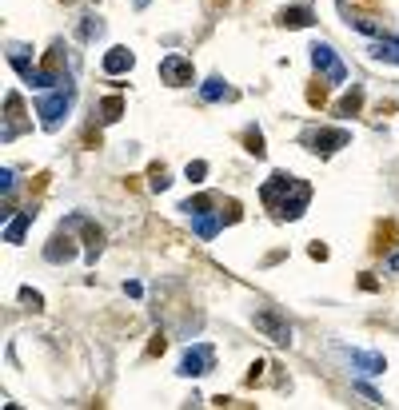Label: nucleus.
Instances as JSON below:
<instances>
[{"instance_id":"obj_1","label":"nucleus","mask_w":399,"mask_h":410,"mask_svg":"<svg viewBox=\"0 0 399 410\" xmlns=\"http://www.w3.org/2000/svg\"><path fill=\"white\" fill-rule=\"evenodd\" d=\"M260 199H264V207H268L275 220H300L307 199H312V188L287 172H271L268 184L260 188Z\"/></svg>"},{"instance_id":"obj_2","label":"nucleus","mask_w":399,"mask_h":410,"mask_svg":"<svg viewBox=\"0 0 399 410\" xmlns=\"http://www.w3.org/2000/svg\"><path fill=\"white\" fill-rule=\"evenodd\" d=\"M72 84H64V88H56V92H48L36 100V116H40V124L52 132V127H60V120L68 116V108H72Z\"/></svg>"},{"instance_id":"obj_3","label":"nucleus","mask_w":399,"mask_h":410,"mask_svg":"<svg viewBox=\"0 0 399 410\" xmlns=\"http://www.w3.org/2000/svg\"><path fill=\"white\" fill-rule=\"evenodd\" d=\"M252 323H255V331L264 335V339H271L275 347H287L291 343V327H287V319L275 311V307H260L252 315Z\"/></svg>"},{"instance_id":"obj_4","label":"nucleus","mask_w":399,"mask_h":410,"mask_svg":"<svg viewBox=\"0 0 399 410\" xmlns=\"http://www.w3.org/2000/svg\"><path fill=\"white\" fill-rule=\"evenodd\" d=\"M348 143H351V136L343 127H319V132H307V136H303V148L316 152V156H332L335 148H348Z\"/></svg>"},{"instance_id":"obj_5","label":"nucleus","mask_w":399,"mask_h":410,"mask_svg":"<svg viewBox=\"0 0 399 410\" xmlns=\"http://www.w3.org/2000/svg\"><path fill=\"white\" fill-rule=\"evenodd\" d=\"M160 80H164V84H172V88H184V84L196 80V68H192L188 56L172 52V56H164V60H160Z\"/></svg>"},{"instance_id":"obj_6","label":"nucleus","mask_w":399,"mask_h":410,"mask_svg":"<svg viewBox=\"0 0 399 410\" xmlns=\"http://www.w3.org/2000/svg\"><path fill=\"white\" fill-rule=\"evenodd\" d=\"M312 64H316V72L328 80V84H343V80H348V68L335 60L332 44H316L312 48Z\"/></svg>"},{"instance_id":"obj_7","label":"nucleus","mask_w":399,"mask_h":410,"mask_svg":"<svg viewBox=\"0 0 399 410\" xmlns=\"http://www.w3.org/2000/svg\"><path fill=\"white\" fill-rule=\"evenodd\" d=\"M339 12L348 16V24L355 32H367V36H387V24H383L380 16H371V12H364V8H355L351 0H339Z\"/></svg>"},{"instance_id":"obj_8","label":"nucleus","mask_w":399,"mask_h":410,"mask_svg":"<svg viewBox=\"0 0 399 410\" xmlns=\"http://www.w3.org/2000/svg\"><path fill=\"white\" fill-rule=\"evenodd\" d=\"M212 366H216V350L207 347V343H200V347H188V350H184V359H180V375L196 379V375H207Z\"/></svg>"},{"instance_id":"obj_9","label":"nucleus","mask_w":399,"mask_h":410,"mask_svg":"<svg viewBox=\"0 0 399 410\" xmlns=\"http://www.w3.org/2000/svg\"><path fill=\"white\" fill-rule=\"evenodd\" d=\"M68 227H76L80 239H84V247H88V263H96V255L104 251V227H96L92 220H84V215H72Z\"/></svg>"},{"instance_id":"obj_10","label":"nucleus","mask_w":399,"mask_h":410,"mask_svg":"<svg viewBox=\"0 0 399 410\" xmlns=\"http://www.w3.org/2000/svg\"><path fill=\"white\" fill-rule=\"evenodd\" d=\"M4 112H8V116H4V132H0V140L8 143V140H16V136L28 127V120H24V104H20V96H16V92L4 100Z\"/></svg>"},{"instance_id":"obj_11","label":"nucleus","mask_w":399,"mask_h":410,"mask_svg":"<svg viewBox=\"0 0 399 410\" xmlns=\"http://www.w3.org/2000/svg\"><path fill=\"white\" fill-rule=\"evenodd\" d=\"M44 259H48V263H72V259H76V239L68 235V227H64V231H56V235L48 239Z\"/></svg>"},{"instance_id":"obj_12","label":"nucleus","mask_w":399,"mask_h":410,"mask_svg":"<svg viewBox=\"0 0 399 410\" xmlns=\"http://www.w3.org/2000/svg\"><path fill=\"white\" fill-rule=\"evenodd\" d=\"M60 68H64V44H52L44 52V64H40V88L68 84V80H60Z\"/></svg>"},{"instance_id":"obj_13","label":"nucleus","mask_w":399,"mask_h":410,"mask_svg":"<svg viewBox=\"0 0 399 410\" xmlns=\"http://www.w3.org/2000/svg\"><path fill=\"white\" fill-rule=\"evenodd\" d=\"M396 235H399L396 220H383V223H375V235H371V255L391 251V247H396Z\"/></svg>"},{"instance_id":"obj_14","label":"nucleus","mask_w":399,"mask_h":410,"mask_svg":"<svg viewBox=\"0 0 399 410\" xmlns=\"http://www.w3.org/2000/svg\"><path fill=\"white\" fill-rule=\"evenodd\" d=\"M132 64H136V56H132L128 48H108V52H104V72H108V76H120Z\"/></svg>"},{"instance_id":"obj_15","label":"nucleus","mask_w":399,"mask_h":410,"mask_svg":"<svg viewBox=\"0 0 399 410\" xmlns=\"http://www.w3.org/2000/svg\"><path fill=\"white\" fill-rule=\"evenodd\" d=\"M36 220V211L32 207H24V211H16L12 220H8V227H4V243H20L24 239V231H28V223Z\"/></svg>"},{"instance_id":"obj_16","label":"nucleus","mask_w":399,"mask_h":410,"mask_svg":"<svg viewBox=\"0 0 399 410\" xmlns=\"http://www.w3.org/2000/svg\"><path fill=\"white\" fill-rule=\"evenodd\" d=\"M275 24H284V28H307V24H312V8H303V4H296V8H280Z\"/></svg>"},{"instance_id":"obj_17","label":"nucleus","mask_w":399,"mask_h":410,"mask_svg":"<svg viewBox=\"0 0 399 410\" xmlns=\"http://www.w3.org/2000/svg\"><path fill=\"white\" fill-rule=\"evenodd\" d=\"M351 363L359 366L364 375H383V355H359V350H351Z\"/></svg>"},{"instance_id":"obj_18","label":"nucleus","mask_w":399,"mask_h":410,"mask_svg":"<svg viewBox=\"0 0 399 410\" xmlns=\"http://www.w3.org/2000/svg\"><path fill=\"white\" fill-rule=\"evenodd\" d=\"M192 223H196V235H200V239H212V235H216V231H220V211H216V215H207V211H204V215H192Z\"/></svg>"},{"instance_id":"obj_19","label":"nucleus","mask_w":399,"mask_h":410,"mask_svg":"<svg viewBox=\"0 0 399 410\" xmlns=\"http://www.w3.org/2000/svg\"><path fill=\"white\" fill-rule=\"evenodd\" d=\"M120 116H124V100H120V96H104V100H100V120H104V124H116Z\"/></svg>"},{"instance_id":"obj_20","label":"nucleus","mask_w":399,"mask_h":410,"mask_svg":"<svg viewBox=\"0 0 399 410\" xmlns=\"http://www.w3.org/2000/svg\"><path fill=\"white\" fill-rule=\"evenodd\" d=\"M359 108H364V88H351V92L335 104V116H355Z\"/></svg>"},{"instance_id":"obj_21","label":"nucleus","mask_w":399,"mask_h":410,"mask_svg":"<svg viewBox=\"0 0 399 410\" xmlns=\"http://www.w3.org/2000/svg\"><path fill=\"white\" fill-rule=\"evenodd\" d=\"M200 92H204V100H232V88H228L220 76L204 80V88H200Z\"/></svg>"},{"instance_id":"obj_22","label":"nucleus","mask_w":399,"mask_h":410,"mask_svg":"<svg viewBox=\"0 0 399 410\" xmlns=\"http://www.w3.org/2000/svg\"><path fill=\"white\" fill-rule=\"evenodd\" d=\"M244 148H248L255 159H264V156H268V148H264V132H260V127H248V132H244Z\"/></svg>"},{"instance_id":"obj_23","label":"nucleus","mask_w":399,"mask_h":410,"mask_svg":"<svg viewBox=\"0 0 399 410\" xmlns=\"http://www.w3.org/2000/svg\"><path fill=\"white\" fill-rule=\"evenodd\" d=\"M307 104H312V108H323V104H328V80L323 76L307 84Z\"/></svg>"},{"instance_id":"obj_24","label":"nucleus","mask_w":399,"mask_h":410,"mask_svg":"<svg viewBox=\"0 0 399 410\" xmlns=\"http://www.w3.org/2000/svg\"><path fill=\"white\" fill-rule=\"evenodd\" d=\"M371 56H375V60L399 64V40H380V44H371Z\"/></svg>"},{"instance_id":"obj_25","label":"nucleus","mask_w":399,"mask_h":410,"mask_svg":"<svg viewBox=\"0 0 399 410\" xmlns=\"http://www.w3.org/2000/svg\"><path fill=\"white\" fill-rule=\"evenodd\" d=\"M216 204H220L216 195H192V199H188L184 207H180V211H188V215H204L207 207H216Z\"/></svg>"},{"instance_id":"obj_26","label":"nucleus","mask_w":399,"mask_h":410,"mask_svg":"<svg viewBox=\"0 0 399 410\" xmlns=\"http://www.w3.org/2000/svg\"><path fill=\"white\" fill-rule=\"evenodd\" d=\"M168 184H172V179H168V168H164V163H152V168H148V188L164 191Z\"/></svg>"},{"instance_id":"obj_27","label":"nucleus","mask_w":399,"mask_h":410,"mask_svg":"<svg viewBox=\"0 0 399 410\" xmlns=\"http://www.w3.org/2000/svg\"><path fill=\"white\" fill-rule=\"evenodd\" d=\"M220 220L223 223H239V220H244V207H239V199H220Z\"/></svg>"},{"instance_id":"obj_28","label":"nucleus","mask_w":399,"mask_h":410,"mask_svg":"<svg viewBox=\"0 0 399 410\" xmlns=\"http://www.w3.org/2000/svg\"><path fill=\"white\" fill-rule=\"evenodd\" d=\"M164 350H168V335H164V331H156V335H152V343H148V350H144V355H148V359H160Z\"/></svg>"},{"instance_id":"obj_29","label":"nucleus","mask_w":399,"mask_h":410,"mask_svg":"<svg viewBox=\"0 0 399 410\" xmlns=\"http://www.w3.org/2000/svg\"><path fill=\"white\" fill-rule=\"evenodd\" d=\"M20 303L32 307V311H40V307H44V295H40V291H32V287H20Z\"/></svg>"},{"instance_id":"obj_30","label":"nucleus","mask_w":399,"mask_h":410,"mask_svg":"<svg viewBox=\"0 0 399 410\" xmlns=\"http://www.w3.org/2000/svg\"><path fill=\"white\" fill-rule=\"evenodd\" d=\"M184 175H188L192 184H200V179L207 175V163H204V159H192V163H188V172H184Z\"/></svg>"},{"instance_id":"obj_31","label":"nucleus","mask_w":399,"mask_h":410,"mask_svg":"<svg viewBox=\"0 0 399 410\" xmlns=\"http://www.w3.org/2000/svg\"><path fill=\"white\" fill-rule=\"evenodd\" d=\"M264 371H268V363H260V359H255V363H252V371H248V379H244V382H248V386H260V382H264Z\"/></svg>"},{"instance_id":"obj_32","label":"nucleus","mask_w":399,"mask_h":410,"mask_svg":"<svg viewBox=\"0 0 399 410\" xmlns=\"http://www.w3.org/2000/svg\"><path fill=\"white\" fill-rule=\"evenodd\" d=\"M92 36H100V20H96V16H88V20L80 24V40H92Z\"/></svg>"},{"instance_id":"obj_33","label":"nucleus","mask_w":399,"mask_h":410,"mask_svg":"<svg viewBox=\"0 0 399 410\" xmlns=\"http://www.w3.org/2000/svg\"><path fill=\"white\" fill-rule=\"evenodd\" d=\"M48 179H52V175H48V172H40V175H36V179L28 184V195H40V191L48 188Z\"/></svg>"},{"instance_id":"obj_34","label":"nucleus","mask_w":399,"mask_h":410,"mask_svg":"<svg viewBox=\"0 0 399 410\" xmlns=\"http://www.w3.org/2000/svg\"><path fill=\"white\" fill-rule=\"evenodd\" d=\"M0 188H4V195H12V188H16V175H12V168H4V172H0Z\"/></svg>"},{"instance_id":"obj_35","label":"nucleus","mask_w":399,"mask_h":410,"mask_svg":"<svg viewBox=\"0 0 399 410\" xmlns=\"http://www.w3.org/2000/svg\"><path fill=\"white\" fill-rule=\"evenodd\" d=\"M100 143H104V136H100V132H96V127H88V132H84V148H100Z\"/></svg>"},{"instance_id":"obj_36","label":"nucleus","mask_w":399,"mask_h":410,"mask_svg":"<svg viewBox=\"0 0 399 410\" xmlns=\"http://www.w3.org/2000/svg\"><path fill=\"white\" fill-rule=\"evenodd\" d=\"M396 100H380V104H375V116H396Z\"/></svg>"},{"instance_id":"obj_37","label":"nucleus","mask_w":399,"mask_h":410,"mask_svg":"<svg viewBox=\"0 0 399 410\" xmlns=\"http://www.w3.org/2000/svg\"><path fill=\"white\" fill-rule=\"evenodd\" d=\"M307 255H312V259H319V263H323V259H328V247H323V243H312V247H307Z\"/></svg>"},{"instance_id":"obj_38","label":"nucleus","mask_w":399,"mask_h":410,"mask_svg":"<svg viewBox=\"0 0 399 410\" xmlns=\"http://www.w3.org/2000/svg\"><path fill=\"white\" fill-rule=\"evenodd\" d=\"M359 287H364V291H380V279H375V275H359Z\"/></svg>"},{"instance_id":"obj_39","label":"nucleus","mask_w":399,"mask_h":410,"mask_svg":"<svg viewBox=\"0 0 399 410\" xmlns=\"http://www.w3.org/2000/svg\"><path fill=\"white\" fill-rule=\"evenodd\" d=\"M391 271H399V251H396V255H391Z\"/></svg>"},{"instance_id":"obj_40","label":"nucleus","mask_w":399,"mask_h":410,"mask_svg":"<svg viewBox=\"0 0 399 410\" xmlns=\"http://www.w3.org/2000/svg\"><path fill=\"white\" fill-rule=\"evenodd\" d=\"M359 4H367V8H375V4H380V0H359Z\"/></svg>"},{"instance_id":"obj_41","label":"nucleus","mask_w":399,"mask_h":410,"mask_svg":"<svg viewBox=\"0 0 399 410\" xmlns=\"http://www.w3.org/2000/svg\"><path fill=\"white\" fill-rule=\"evenodd\" d=\"M144 4H148V0H136V8H144Z\"/></svg>"},{"instance_id":"obj_42","label":"nucleus","mask_w":399,"mask_h":410,"mask_svg":"<svg viewBox=\"0 0 399 410\" xmlns=\"http://www.w3.org/2000/svg\"><path fill=\"white\" fill-rule=\"evenodd\" d=\"M60 4H72V0H60Z\"/></svg>"}]
</instances>
